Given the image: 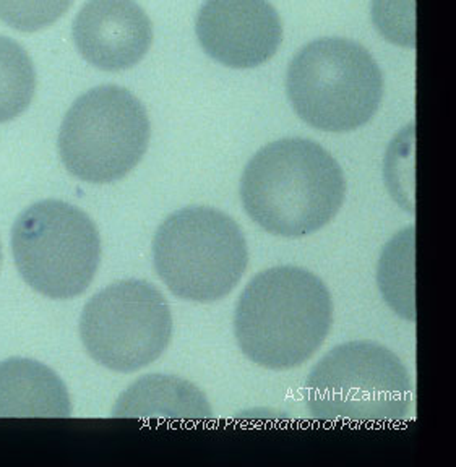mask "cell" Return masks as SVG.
Listing matches in <instances>:
<instances>
[{
    "instance_id": "obj_1",
    "label": "cell",
    "mask_w": 456,
    "mask_h": 467,
    "mask_svg": "<svg viewBox=\"0 0 456 467\" xmlns=\"http://www.w3.org/2000/svg\"><path fill=\"white\" fill-rule=\"evenodd\" d=\"M343 169L324 146L285 139L264 146L244 169L241 200L249 218L273 235L320 231L345 203Z\"/></svg>"
},
{
    "instance_id": "obj_2",
    "label": "cell",
    "mask_w": 456,
    "mask_h": 467,
    "mask_svg": "<svg viewBox=\"0 0 456 467\" xmlns=\"http://www.w3.org/2000/svg\"><path fill=\"white\" fill-rule=\"evenodd\" d=\"M333 300L324 281L299 266L258 273L244 289L234 314L239 349L268 370H291L324 344Z\"/></svg>"
},
{
    "instance_id": "obj_3",
    "label": "cell",
    "mask_w": 456,
    "mask_h": 467,
    "mask_svg": "<svg viewBox=\"0 0 456 467\" xmlns=\"http://www.w3.org/2000/svg\"><path fill=\"white\" fill-rule=\"evenodd\" d=\"M287 96L295 114L316 130L347 133L376 116L383 75L361 44L324 37L304 46L287 68Z\"/></svg>"
},
{
    "instance_id": "obj_4",
    "label": "cell",
    "mask_w": 456,
    "mask_h": 467,
    "mask_svg": "<svg viewBox=\"0 0 456 467\" xmlns=\"http://www.w3.org/2000/svg\"><path fill=\"white\" fill-rule=\"evenodd\" d=\"M306 400L312 417L322 422H399L411 409V377L389 348L351 341L312 368Z\"/></svg>"
},
{
    "instance_id": "obj_5",
    "label": "cell",
    "mask_w": 456,
    "mask_h": 467,
    "mask_svg": "<svg viewBox=\"0 0 456 467\" xmlns=\"http://www.w3.org/2000/svg\"><path fill=\"white\" fill-rule=\"evenodd\" d=\"M247 263L243 229L226 213L208 206L172 213L153 239L156 273L179 299H224L243 279Z\"/></svg>"
},
{
    "instance_id": "obj_6",
    "label": "cell",
    "mask_w": 456,
    "mask_h": 467,
    "mask_svg": "<svg viewBox=\"0 0 456 467\" xmlns=\"http://www.w3.org/2000/svg\"><path fill=\"white\" fill-rule=\"evenodd\" d=\"M150 135L147 109L130 91L116 85L93 88L62 120L60 160L83 182H116L139 166Z\"/></svg>"
},
{
    "instance_id": "obj_7",
    "label": "cell",
    "mask_w": 456,
    "mask_h": 467,
    "mask_svg": "<svg viewBox=\"0 0 456 467\" xmlns=\"http://www.w3.org/2000/svg\"><path fill=\"white\" fill-rule=\"evenodd\" d=\"M16 270L49 299H74L88 289L101 260V239L87 213L60 200L31 204L12 229Z\"/></svg>"
},
{
    "instance_id": "obj_8",
    "label": "cell",
    "mask_w": 456,
    "mask_h": 467,
    "mask_svg": "<svg viewBox=\"0 0 456 467\" xmlns=\"http://www.w3.org/2000/svg\"><path fill=\"white\" fill-rule=\"evenodd\" d=\"M80 336L96 364L112 372H137L168 349L172 315L155 285L127 279L88 300L81 314Z\"/></svg>"
},
{
    "instance_id": "obj_9",
    "label": "cell",
    "mask_w": 456,
    "mask_h": 467,
    "mask_svg": "<svg viewBox=\"0 0 456 467\" xmlns=\"http://www.w3.org/2000/svg\"><path fill=\"white\" fill-rule=\"evenodd\" d=\"M203 51L231 68H254L278 52L283 25L268 0H205L197 15Z\"/></svg>"
},
{
    "instance_id": "obj_10",
    "label": "cell",
    "mask_w": 456,
    "mask_h": 467,
    "mask_svg": "<svg viewBox=\"0 0 456 467\" xmlns=\"http://www.w3.org/2000/svg\"><path fill=\"white\" fill-rule=\"evenodd\" d=\"M77 49L104 72L140 64L153 43V26L135 0H88L74 22Z\"/></svg>"
},
{
    "instance_id": "obj_11",
    "label": "cell",
    "mask_w": 456,
    "mask_h": 467,
    "mask_svg": "<svg viewBox=\"0 0 456 467\" xmlns=\"http://www.w3.org/2000/svg\"><path fill=\"white\" fill-rule=\"evenodd\" d=\"M64 381L45 364L30 358L0 362V417H70Z\"/></svg>"
},
{
    "instance_id": "obj_12",
    "label": "cell",
    "mask_w": 456,
    "mask_h": 467,
    "mask_svg": "<svg viewBox=\"0 0 456 467\" xmlns=\"http://www.w3.org/2000/svg\"><path fill=\"white\" fill-rule=\"evenodd\" d=\"M112 416L124 419H174L208 420L213 416L210 402L199 388L171 375H147L120 394Z\"/></svg>"
},
{
    "instance_id": "obj_13",
    "label": "cell",
    "mask_w": 456,
    "mask_h": 467,
    "mask_svg": "<svg viewBox=\"0 0 456 467\" xmlns=\"http://www.w3.org/2000/svg\"><path fill=\"white\" fill-rule=\"evenodd\" d=\"M378 285L383 299L405 320H416L414 310V226L393 237L378 263Z\"/></svg>"
},
{
    "instance_id": "obj_14",
    "label": "cell",
    "mask_w": 456,
    "mask_h": 467,
    "mask_svg": "<svg viewBox=\"0 0 456 467\" xmlns=\"http://www.w3.org/2000/svg\"><path fill=\"white\" fill-rule=\"evenodd\" d=\"M36 89V70L28 52L10 37L0 36V124L30 108Z\"/></svg>"
},
{
    "instance_id": "obj_15",
    "label": "cell",
    "mask_w": 456,
    "mask_h": 467,
    "mask_svg": "<svg viewBox=\"0 0 456 467\" xmlns=\"http://www.w3.org/2000/svg\"><path fill=\"white\" fill-rule=\"evenodd\" d=\"M74 0H0V20L22 33L47 28L72 7Z\"/></svg>"
},
{
    "instance_id": "obj_16",
    "label": "cell",
    "mask_w": 456,
    "mask_h": 467,
    "mask_svg": "<svg viewBox=\"0 0 456 467\" xmlns=\"http://www.w3.org/2000/svg\"><path fill=\"white\" fill-rule=\"evenodd\" d=\"M374 23L390 43L412 47L414 41V0H374Z\"/></svg>"
},
{
    "instance_id": "obj_17",
    "label": "cell",
    "mask_w": 456,
    "mask_h": 467,
    "mask_svg": "<svg viewBox=\"0 0 456 467\" xmlns=\"http://www.w3.org/2000/svg\"><path fill=\"white\" fill-rule=\"evenodd\" d=\"M0 258H2V248H0Z\"/></svg>"
}]
</instances>
